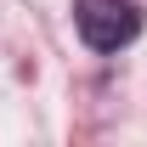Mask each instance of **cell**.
<instances>
[{
    "mask_svg": "<svg viewBox=\"0 0 147 147\" xmlns=\"http://www.w3.org/2000/svg\"><path fill=\"white\" fill-rule=\"evenodd\" d=\"M74 23L91 51H119L136 40L142 11H136V0H74Z\"/></svg>",
    "mask_w": 147,
    "mask_h": 147,
    "instance_id": "cell-1",
    "label": "cell"
}]
</instances>
